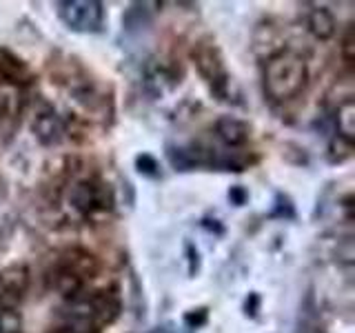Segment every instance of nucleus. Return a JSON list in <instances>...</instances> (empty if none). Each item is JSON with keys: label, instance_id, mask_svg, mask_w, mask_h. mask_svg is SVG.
Wrapping results in <instances>:
<instances>
[{"label": "nucleus", "instance_id": "f257e3e1", "mask_svg": "<svg viewBox=\"0 0 355 333\" xmlns=\"http://www.w3.org/2000/svg\"><path fill=\"white\" fill-rule=\"evenodd\" d=\"M309 83V69L302 56L280 51L264 65V92L275 103H286L302 94Z\"/></svg>", "mask_w": 355, "mask_h": 333}, {"label": "nucleus", "instance_id": "f03ea898", "mask_svg": "<svg viewBox=\"0 0 355 333\" xmlns=\"http://www.w3.org/2000/svg\"><path fill=\"white\" fill-rule=\"evenodd\" d=\"M96 271V262L89 253L71 251L67 253V258L58 262V266L53 269V287L67 298H76L83 293V287L87 278H92Z\"/></svg>", "mask_w": 355, "mask_h": 333}, {"label": "nucleus", "instance_id": "7ed1b4c3", "mask_svg": "<svg viewBox=\"0 0 355 333\" xmlns=\"http://www.w3.org/2000/svg\"><path fill=\"white\" fill-rule=\"evenodd\" d=\"M193 60L200 76L205 78L220 100H231V74L222 60V53L214 42H200L193 49Z\"/></svg>", "mask_w": 355, "mask_h": 333}, {"label": "nucleus", "instance_id": "20e7f679", "mask_svg": "<svg viewBox=\"0 0 355 333\" xmlns=\"http://www.w3.org/2000/svg\"><path fill=\"white\" fill-rule=\"evenodd\" d=\"M55 14L71 31L96 33L105 25V5L96 0H64L55 3Z\"/></svg>", "mask_w": 355, "mask_h": 333}, {"label": "nucleus", "instance_id": "39448f33", "mask_svg": "<svg viewBox=\"0 0 355 333\" xmlns=\"http://www.w3.org/2000/svg\"><path fill=\"white\" fill-rule=\"evenodd\" d=\"M69 203L80 216H94L114 207V194L107 182L98 178H85L69 189Z\"/></svg>", "mask_w": 355, "mask_h": 333}, {"label": "nucleus", "instance_id": "423d86ee", "mask_svg": "<svg viewBox=\"0 0 355 333\" xmlns=\"http://www.w3.org/2000/svg\"><path fill=\"white\" fill-rule=\"evenodd\" d=\"M29 287V271L27 266L14 264L0 271V307L14 309Z\"/></svg>", "mask_w": 355, "mask_h": 333}, {"label": "nucleus", "instance_id": "0eeeda50", "mask_svg": "<svg viewBox=\"0 0 355 333\" xmlns=\"http://www.w3.org/2000/svg\"><path fill=\"white\" fill-rule=\"evenodd\" d=\"M31 129L42 144H58L67 133L64 122L53 107H42L33 118Z\"/></svg>", "mask_w": 355, "mask_h": 333}, {"label": "nucleus", "instance_id": "6e6552de", "mask_svg": "<svg viewBox=\"0 0 355 333\" xmlns=\"http://www.w3.org/2000/svg\"><path fill=\"white\" fill-rule=\"evenodd\" d=\"M216 136L227 147H242V144L249 142V125L233 116H222L216 122Z\"/></svg>", "mask_w": 355, "mask_h": 333}, {"label": "nucleus", "instance_id": "1a4fd4ad", "mask_svg": "<svg viewBox=\"0 0 355 333\" xmlns=\"http://www.w3.org/2000/svg\"><path fill=\"white\" fill-rule=\"evenodd\" d=\"M306 27L318 40H329V38H333V33H336V18H333V14L329 9L315 7V9L309 11Z\"/></svg>", "mask_w": 355, "mask_h": 333}, {"label": "nucleus", "instance_id": "9d476101", "mask_svg": "<svg viewBox=\"0 0 355 333\" xmlns=\"http://www.w3.org/2000/svg\"><path fill=\"white\" fill-rule=\"evenodd\" d=\"M336 125H338L340 136L347 140V144H351L353 138H355V103H353L351 98H347L338 107V111H336Z\"/></svg>", "mask_w": 355, "mask_h": 333}, {"label": "nucleus", "instance_id": "9b49d317", "mask_svg": "<svg viewBox=\"0 0 355 333\" xmlns=\"http://www.w3.org/2000/svg\"><path fill=\"white\" fill-rule=\"evenodd\" d=\"M22 320L14 309H0V333H20Z\"/></svg>", "mask_w": 355, "mask_h": 333}, {"label": "nucleus", "instance_id": "f8f14e48", "mask_svg": "<svg viewBox=\"0 0 355 333\" xmlns=\"http://www.w3.org/2000/svg\"><path fill=\"white\" fill-rule=\"evenodd\" d=\"M136 166H138V171L144 173V176H158V162H155L153 155L149 153H142L136 158Z\"/></svg>", "mask_w": 355, "mask_h": 333}, {"label": "nucleus", "instance_id": "ddd939ff", "mask_svg": "<svg viewBox=\"0 0 355 333\" xmlns=\"http://www.w3.org/2000/svg\"><path fill=\"white\" fill-rule=\"evenodd\" d=\"M53 333H98V329H92L87 325H78V322H71V320H64V325L55 327Z\"/></svg>", "mask_w": 355, "mask_h": 333}, {"label": "nucleus", "instance_id": "4468645a", "mask_svg": "<svg viewBox=\"0 0 355 333\" xmlns=\"http://www.w3.org/2000/svg\"><path fill=\"white\" fill-rule=\"evenodd\" d=\"M229 198H231L236 205H244V200H247V191H244L242 187H233L231 191H229Z\"/></svg>", "mask_w": 355, "mask_h": 333}, {"label": "nucleus", "instance_id": "2eb2a0df", "mask_svg": "<svg viewBox=\"0 0 355 333\" xmlns=\"http://www.w3.org/2000/svg\"><path fill=\"white\" fill-rule=\"evenodd\" d=\"M344 58H347V62L351 65V60H353V53H351V49H353V31H349L347 33V38H344Z\"/></svg>", "mask_w": 355, "mask_h": 333}, {"label": "nucleus", "instance_id": "dca6fc26", "mask_svg": "<svg viewBox=\"0 0 355 333\" xmlns=\"http://www.w3.org/2000/svg\"><path fill=\"white\" fill-rule=\"evenodd\" d=\"M184 320H187V325H191V327L196 325V327H198V325H202V322L207 320V311H205V309H200L198 318H196V314H187V318H184Z\"/></svg>", "mask_w": 355, "mask_h": 333}, {"label": "nucleus", "instance_id": "f3484780", "mask_svg": "<svg viewBox=\"0 0 355 333\" xmlns=\"http://www.w3.org/2000/svg\"><path fill=\"white\" fill-rule=\"evenodd\" d=\"M151 333H171V329H166V327H158V329H153Z\"/></svg>", "mask_w": 355, "mask_h": 333}]
</instances>
